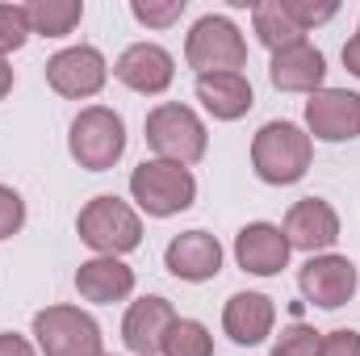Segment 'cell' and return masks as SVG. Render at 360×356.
Here are the masks:
<instances>
[{"label":"cell","mask_w":360,"mask_h":356,"mask_svg":"<svg viewBox=\"0 0 360 356\" xmlns=\"http://www.w3.org/2000/svg\"><path fill=\"white\" fill-rule=\"evenodd\" d=\"M30 8V25L42 38H68L80 21H84V4L80 0H34Z\"/></svg>","instance_id":"cell-21"},{"label":"cell","mask_w":360,"mask_h":356,"mask_svg":"<svg viewBox=\"0 0 360 356\" xmlns=\"http://www.w3.org/2000/svg\"><path fill=\"white\" fill-rule=\"evenodd\" d=\"M68 151L80 168L89 172H109L122 155H126V122L122 113H113L109 105H89L76 113L72 134H68Z\"/></svg>","instance_id":"cell-5"},{"label":"cell","mask_w":360,"mask_h":356,"mask_svg":"<svg viewBox=\"0 0 360 356\" xmlns=\"http://www.w3.org/2000/svg\"><path fill=\"white\" fill-rule=\"evenodd\" d=\"M130 13L147 30H168L172 21L184 17V0H130Z\"/></svg>","instance_id":"cell-25"},{"label":"cell","mask_w":360,"mask_h":356,"mask_svg":"<svg viewBox=\"0 0 360 356\" xmlns=\"http://www.w3.org/2000/svg\"><path fill=\"white\" fill-rule=\"evenodd\" d=\"M269 80L276 92H319L327 80V59L314 42H293L285 51H276L269 63Z\"/></svg>","instance_id":"cell-17"},{"label":"cell","mask_w":360,"mask_h":356,"mask_svg":"<svg viewBox=\"0 0 360 356\" xmlns=\"http://www.w3.org/2000/svg\"><path fill=\"white\" fill-rule=\"evenodd\" d=\"M176 319L180 314L172 310L168 298L147 293V298L130 302V310H126V319H122V340H126V348L134 356H155L164 348V336H168V327H172Z\"/></svg>","instance_id":"cell-14"},{"label":"cell","mask_w":360,"mask_h":356,"mask_svg":"<svg viewBox=\"0 0 360 356\" xmlns=\"http://www.w3.org/2000/svg\"><path fill=\"white\" fill-rule=\"evenodd\" d=\"M281 231H285V239H289L293 252L323 256V252L335 248V239H340V214H335V205L323 201V197H302V201L289 205Z\"/></svg>","instance_id":"cell-11"},{"label":"cell","mask_w":360,"mask_h":356,"mask_svg":"<svg viewBox=\"0 0 360 356\" xmlns=\"http://www.w3.org/2000/svg\"><path fill=\"white\" fill-rule=\"evenodd\" d=\"M344 68H348V72L360 80V25H356V34L344 42Z\"/></svg>","instance_id":"cell-30"},{"label":"cell","mask_w":360,"mask_h":356,"mask_svg":"<svg viewBox=\"0 0 360 356\" xmlns=\"http://www.w3.org/2000/svg\"><path fill=\"white\" fill-rule=\"evenodd\" d=\"M130 197L143 214L151 218H172L197 201V180L188 168L168 164V160H143L130 172Z\"/></svg>","instance_id":"cell-6"},{"label":"cell","mask_w":360,"mask_h":356,"mask_svg":"<svg viewBox=\"0 0 360 356\" xmlns=\"http://www.w3.org/2000/svg\"><path fill=\"white\" fill-rule=\"evenodd\" d=\"M184 63L197 76H214V72H239L248 63V38L239 34V25L222 13H205L193 21L188 38H184Z\"/></svg>","instance_id":"cell-4"},{"label":"cell","mask_w":360,"mask_h":356,"mask_svg":"<svg viewBox=\"0 0 360 356\" xmlns=\"http://www.w3.org/2000/svg\"><path fill=\"white\" fill-rule=\"evenodd\" d=\"M285 4V13L293 17V25L306 34V30H314V25H323V21H331L335 13H340V4L335 0H281Z\"/></svg>","instance_id":"cell-26"},{"label":"cell","mask_w":360,"mask_h":356,"mask_svg":"<svg viewBox=\"0 0 360 356\" xmlns=\"http://www.w3.org/2000/svg\"><path fill=\"white\" fill-rule=\"evenodd\" d=\"M101 356H113V352H101Z\"/></svg>","instance_id":"cell-32"},{"label":"cell","mask_w":360,"mask_h":356,"mask_svg":"<svg viewBox=\"0 0 360 356\" xmlns=\"http://www.w3.org/2000/svg\"><path fill=\"white\" fill-rule=\"evenodd\" d=\"M252 25H256V38L269 46L272 55L306 38V34L293 25V17L285 13V4H281V0H260V4H252Z\"/></svg>","instance_id":"cell-20"},{"label":"cell","mask_w":360,"mask_h":356,"mask_svg":"<svg viewBox=\"0 0 360 356\" xmlns=\"http://www.w3.org/2000/svg\"><path fill=\"white\" fill-rule=\"evenodd\" d=\"M30 34H34V25H30V8L4 0V4H0V59L13 55V51H21V46L30 42Z\"/></svg>","instance_id":"cell-23"},{"label":"cell","mask_w":360,"mask_h":356,"mask_svg":"<svg viewBox=\"0 0 360 356\" xmlns=\"http://www.w3.org/2000/svg\"><path fill=\"white\" fill-rule=\"evenodd\" d=\"M105 80H109V63H105V55L96 46H89V42L63 46L59 55L46 59V84L59 92V96H68V101H89V96H96V92L105 89Z\"/></svg>","instance_id":"cell-9"},{"label":"cell","mask_w":360,"mask_h":356,"mask_svg":"<svg viewBox=\"0 0 360 356\" xmlns=\"http://www.w3.org/2000/svg\"><path fill=\"white\" fill-rule=\"evenodd\" d=\"M76 235L89 243L96 256H126L143 243V218L130 201L113 197V193H101L92 197L89 205L80 210L76 218Z\"/></svg>","instance_id":"cell-3"},{"label":"cell","mask_w":360,"mask_h":356,"mask_svg":"<svg viewBox=\"0 0 360 356\" xmlns=\"http://www.w3.org/2000/svg\"><path fill=\"white\" fill-rule=\"evenodd\" d=\"M76 293L84 302H96V306L126 302L134 293V268L117 256H92L76 268Z\"/></svg>","instance_id":"cell-18"},{"label":"cell","mask_w":360,"mask_h":356,"mask_svg":"<svg viewBox=\"0 0 360 356\" xmlns=\"http://www.w3.org/2000/svg\"><path fill=\"white\" fill-rule=\"evenodd\" d=\"M314 160V139L297 122H264L252 139V168L264 184H297Z\"/></svg>","instance_id":"cell-1"},{"label":"cell","mask_w":360,"mask_h":356,"mask_svg":"<svg viewBox=\"0 0 360 356\" xmlns=\"http://www.w3.org/2000/svg\"><path fill=\"white\" fill-rule=\"evenodd\" d=\"M143 134H147V147L155 151V160H168L180 168H193L205 160V147H210V134H205V122L180 105V101H164L147 113L143 122Z\"/></svg>","instance_id":"cell-2"},{"label":"cell","mask_w":360,"mask_h":356,"mask_svg":"<svg viewBox=\"0 0 360 356\" xmlns=\"http://www.w3.org/2000/svg\"><path fill=\"white\" fill-rule=\"evenodd\" d=\"M197 101L214 122H239L256 105V92L243 72H214V76H197Z\"/></svg>","instance_id":"cell-19"},{"label":"cell","mask_w":360,"mask_h":356,"mask_svg":"<svg viewBox=\"0 0 360 356\" xmlns=\"http://www.w3.org/2000/svg\"><path fill=\"white\" fill-rule=\"evenodd\" d=\"M0 356H38V348H34L25 336H17V331H4V336H0Z\"/></svg>","instance_id":"cell-29"},{"label":"cell","mask_w":360,"mask_h":356,"mask_svg":"<svg viewBox=\"0 0 360 356\" xmlns=\"http://www.w3.org/2000/svg\"><path fill=\"white\" fill-rule=\"evenodd\" d=\"M276 327V306H272L269 293H256V289H243V293H231L226 306H222V331L239 344V348H256L264 344Z\"/></svg>","instance_id":"cell-15"},{"label":"cell","mask_w":360,"mask_h":356,"mask_svg":"<svg viewBox=\"0 0 360 356\" xmlns=\"http://www.w3.org/2000/svg\"><path fill=\"white\" fill-rule=\"evenodd\" d=\"M164 268L176 281H188V285L214 281L222 272V243L210 231H180L176 239L164 248Z\"/></svg>","instance_id":"cell-13"},{"label":"cell","mask_w":360,"mask_h":356,"mask_svg":"<svg viewBox=\"0 0 360 356\" xmlns=\"http://www.w3.org/2000/svg\"><path fill=\"white\" fill-rule=\"evenodd\" d=\"M164 356H214V336L197 319H176L164 336Z\"/></svg>","instance_id":"cell-22"},{"label":"cell","mask_w":360,"mask_h":356,"mask_svg":"<svg viewBox=\"0 0 360 356\" xmlns=\"http://www.w3.org/2000/svg\"><path fill=\"white\" fill-rule=\"evenodd\" d=\"M356 265L348 256H335V252H323V256H310L306 265L297 268V289L310 306L319 310H340L356 298Z\"/></svg>","instance_id":"cell-8"},{"label":"cell","mask_w":360,"mask_h":356,"mask_svg":"<svg viewBox=\"0 0 360 356\" xmlns=\"http://www.w3.org/2000/svg\"><path fill=\"white\" fill-rule=\"evenodd\" d=\"M113 76L139 96H160V92L172 89L176 80V59L160 46V42H134L117 55L113 63Z\"/></svg>","instance_id":"cell-12"},{"label":"cell","mask_w":360,"mask_h":356,"mask_svg":"<svg viewBox=\"0 0 360 356\" xmlns=\"http://www.w3.org/2000/svg\"><path fill=\"white\" fill-rule=\"evenodd\" d=\"M319 356H360V331H352V327L327 331V336H323V348H319Z\"/></svg>","instance_id":"cell-28"},{"label":"cell","mask_w":360,"mask_h":356,"mask_svg":"<svg viewBox=\"0 0 360 356\" xmlns=\"http://www.w3.org/2000/svg\"><path fill=\"white\" fill-rule=\"evenodd\" d=\"M289 252L293 248H289V239L276 222H248L235 235V260L252 276H276L289 265Z\"/></svg>","instance_id":"cell-16"},{"label":"cell","mask_w":360,"mask_h":356,"mask_svg":"<svg viewBox=\"0 0 360 356\" xmlns=\"http://www.w3.org/2000/svg\"><path fill=\"white\" fill-rule=\"evenodd\" d=\"M21 227H25V201L17 189L0 184V239H13Z\"/></svg>","instance_id":"cell-27"},{"label":"cell","mask_w":360,"mask_h":356,"mask_svg":"<svg viewBox=\"0 0 360 356\" xmlns=\"http://www.w3.org/2000/svg\"><path fill=\"white\" fill-rule=\"evenodd\" d=\"M306 126H310V139H323V143H352V139H360V92H348V89L310 92Z\"/></svg>","instance_id":"cell-10"},{"label":"cell","mask_w":360,"mask_h":356,"mask_svg":"<svg viewBox=\"0 0 360 356\" xmlns=\"http://www.w3.org/2000/svg\"><path fill=\"white\" fill-rule=\"evenodd\" d=\"M34 348L42 356H101V323L80 306H46L34 314Z\"/></svg>","instance_id":"cell-7"},{"label":"cell","mask_w":360,"mask_h":356,"mask_svg":"<svg viewBox=\"0 0 360 356\" xmlns=\"http://www.w3.org/2000/svg\"><path fill=\"white\" fill-rule=\"evenodd\" d=\"M13 92V68H8V59H0V101Z\"/></svg>","instance_id":"cell-31"},{"label":"cell","mask_w":360,"mask_h":356,"mask_svg":"<svg viewBox=\"0 0 360 356\" xmlns=\"http://www.w3.org/2000/svg\"><path fill=\"white\" fill-rule=\"evenodd\" d=\"M319 348H323V331H314V327H306V323H289V327L276 336L272 356H319Z\"/></svg>","instance_id":"cell-24"}]
</instances>
